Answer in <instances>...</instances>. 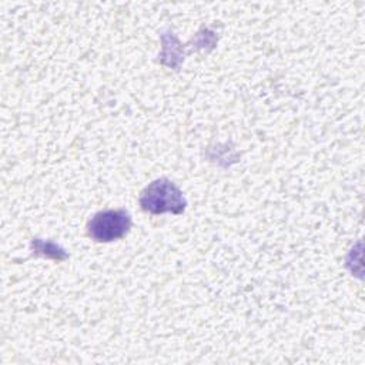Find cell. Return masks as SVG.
<instances>
[{"label":"cell","instance_id":"6da1fadb","mask_svg":"<svg viewBox=\"0 0 365 365\" xmlns=\"http://www.w3.org/2000/svg\"><path fill=\"white\" fill-rule=\"evenodd\" d=\"M140 205L150 214H181L185 210L187 201L182 191L173 181L158 178L143 190L140 195Z\"/></svg>","mask_w":365,"mask_h":365},{"label":"cell","instance_id":"7a4b0ae2","mask_svg":"<svg viewBox=\"0 0 365 365\" xmlns=\"http://www.w3.org/2000/svg\"><path fill=\"white\" fill-rule=\"evenodd\" d=\"M131 217L125 210H106L97 212L87 224V234L97 242L123 238L131 228Z\"/></svg>","mask_w":365,"mask_h":365}]
</instances>
